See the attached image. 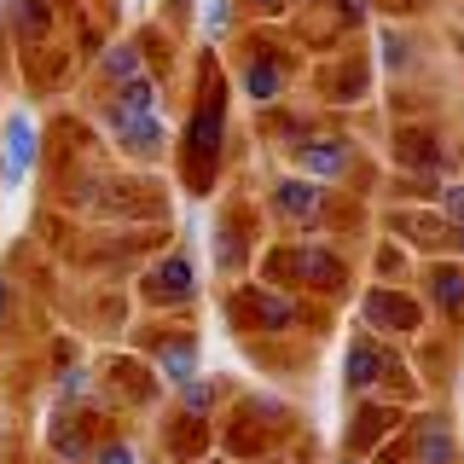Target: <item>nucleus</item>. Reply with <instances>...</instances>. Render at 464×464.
Wrapping results in <instances>:
<instances>
[{
	"mask_svg": "<svg viewBox=\"0 0 464 464\" xmlns=\"http://www.w3.org/2000/svg\"><path fill=\"white\" fill-rule=\"evenodd\" d=\"M337 6H343V18H348V24H354V18H366V0H337Z\"/></svg>",
	"mask_w": 464,
	"mask_h": 464,
	"instance_id": "a211bd4d",
	"label": "nucleus"
},
{
	"mask_svg": "<svg viewBox=\"0 0 464 464\" xmlns=\"http://www.w3.org/2000/svg\"><path fill=\"white\" fill-rule=\"evenodd\" d=\"M383 64H389V70H401V64H406V41L395 35V29L383 35Z\"/></svg>",
	"mask_w": 464,
	"mask_h": 464,
	"instance_id": "2eb2a0df",
	"label": "nucleus"
},
{
	"mask_svg": "<svg viewBox=\"0 0 464 464\" xmlns=\"http://www.w3.org/2000/svg\"><path fill=\"white\" fill-rule=\"evenodd\" d=\"M105 128L116 134V145H122L128 157H157L169 140L163 116L157 111H122V105H105Z\"/></svg>",
	"mask_w": 464,
	"mask_h": 464,
	"instance_id": "7ed1b4c3",
	"label": "nucleus"
},
{
	"mask_svg": "<svg viewBox=\"0 0 464 464\" xmlns=\"http://www.w3.org/2000/svg\"><path fill=\"white\" fill-rule=\"evenodd\" d=\"M12 24H18L24 35H41V29L53 24V0H18V6H12Z\"/></svg>",
	"mask_w": 464,
	"mask_h": 464,
	"instance_id": "9d476101",
	"label": "nucleus"
},
{
	"mask_svg": "<svg viewBox=\"0 0 464 464\" xmlns=\"http://www.w3.org/2000/svg\"><path fill=\"white\" fill-rule=\"evenodd\" d=\"M279 87H285V70L273 64V58H250V64H244V93H250L256 105L279 99Z\"/></svg>",
	"mask_w": 464,
	"mask_h": 464,
	"instance_id": "6e6552de",
	"label": "nucleus"
},
{
	"mask_svg": "<svg viewBox=\"0 0 464 464\" xmlns=\"http://www.w3.org/2000/svg\"><path fill=\"white\" fill-rule=\"evenodd\" d=\"M250 6H256V12H279L285 0H250Z\"/></svg>",
	"mask_w": 464,
	"mask_h": 464,
	"instance_id": "aec40b11",
	"label": "nucleus"
},
{
	"mask_svg": "<svg viewBox=\"0 0 464 464\" xmlns=\"http://www.w3.org/2000/svg\"><path fill=\"white\" fill-rule=\"evenodd\" d=\"M0 145H6V157H0V186H6V192H18V186L29 180V169H35V157H41L35 116H29V111H12L6 128H0Z\"/></svg>",
	"mask_w": 464,
	"mask_h": 464,
	"instance_id": "f257e3e1",
	"label": "nucleus"
},
{
	"mask_svg": "<svg viewBox=\"0 0 464 464\" xmlns=\"http://www.w3.org/2000/svg\"><path fill=\"white\" fill-rule=\"evenodd\" d=\"M174 6H192V0H174Z\"/></svg>",
	"mask_w": 464,
	"mask_h": 464,
	"instance_id": "412c9836",
	"label": "nucleus"
},
{
	"mask_svg": "<svg viewBox=\"0 0 464 464\" xmlns=\"http://www.w3.org/2000/svg\"><path fill=\"white\" fill-rule=\"evenodd\" d=\"M93 464H140V459H134V447H128V441H105L93 453Z\"/></svg>",
	"mask_w": 464,
	"mask_h": 464,
	"instance_id": "4468645a",
	"label": "nucleus"
},
{
	"mask_svg": "<svg viewBox=\"0 0 464 464\" xmlns=\"http://www.w3.org/2000/svg\"><path fill=\"white\" fill-rule=\"evenodd\" d=\"M447 215L464 227V186H447Z\"/></svg>",
	"mask_w": 464,
	"mask_h": 464,
	"instance_id": "f3484780",
	"label": "nucleus"
},
{
	"mask_svg": "<svg viewBox=\"0 0 464 464\" xmlns=\"http://www.w3.org/2000/svg\"><path fill=\"white\" fill-rule=\"evenodd\" d=\"M435 296H441V308H459V302H464V279H459V273H435Z\"/></svg>",
	"mask_w": 464,
	"mask_h": 464,
	"instance_id": "ddd939ff",
	"label": "nucleus"
},
{
	"mask_svg": "<svg viewBox=\"0 0 464 464\" xmlns=\"http://www.w3.org/2000/svg\"><path fill=\"white\" fill-rule=\"evenodd\" d=\"M157 366H163V377L174 389H186L198 377V343H163L157 348Z\"/></svg>",
	"mask_w": 464,
	"mask_h": 464,
	"instance_id": "0eeeda50",
	"label": "nucleus"
},
{
	"mask_svg": "<svg viewBox=\"0 0 464 464\" xmlns=\"http://www.w3.org/2000/svg\"><path fill=\"white\" fill-rule=\"evenodd\" d=\"M6 308H12V285L0 279V319H6Z\"/></svg>",
	"mask_w": 464,
	"mask_h": 464,
	"instance_id": "6ab92c4d",
	"label": "nucleus"
},
{
	"mask_svg": "<svg viewBox=\"0 0 464 464\" xmlns=\"http://www.w3.org/2000/svg\"><path fill=\"white\" fill-rule=\"evenodd\" d=\"M227 24H232V0H203V35L227 41Z\"/></svg>",
	"mask_w": 464,
	"mask_h": 464,
	"instance_id": "f8f14e48",
	"label": "nucleus"
},
{
	"mask_svg": "<svg viewBox=\"0 0 464 464\" xmlns=\"http://www.w3.org/2000/svg\"><path fill=\"white\" fill-rule=\"evenodd\" d=\"M296 163L314 174V180H337V174L348 169V145L343 140H308L296 151Z\"/></svg>",
	"mask_w": 464,
	"mask_h": 464,
	"instance_id": "423d86ee",
	"label": "nucleus"
},
{
	"mask_svg": "<svg viewBox=\"0 0 464 464\" xmlns=\"http://www.w3.org/2000/svg\"><path fill=\"white\" fill-rule=\"evenodd\" d=\"M221 93H209L198 105V116L186 122V163H192V186L209 180V169H215V157H221Z\"/></svg>",
	"mask_w": 464,
	"mask_h": 464,
	"instance_id": "f03ea898",
	"label": "nucleus"
},
{
	"mask_svg": "<svg viewBox=\"0 0 464 464\" xmlns=\"http://www.w3.org/2000/svg\"><path fill=\"white\" fill-rule=\"evenodd\" d=\"M273 209L285 215V221H319V209H325V192L308 180H279L273 186Z\"/></svg>",
	"mask_w": 464,
	"mask_h": 464,
	"instance_id": "20e7f679",
	"label": "nucleus"
},
{
	"mask_svg": "<svg viewBox=\"0 0 464 464\" xmlns=\"http://www.w3.org/2000/svg\"><path fill=\"white\" fill-rule=\"evenodd\" d=\"M145 290H151V296H163V302H186L198 290V273H192V256H169L163 267L151 273V279H145Z\"/></svg>",
	"mask_w": 464,
	"mask_h": 464,
	"instance_id": "39448f33",
	"label": "nucleus"
},
{
	"mask_svg": "<svg viewBox=\"0 0 464 464\" xmlns=\"http://www.w3.org/2000/svg\"><path fill=\"white\" fill-rule=\"evenodd\" d=\"M186 406H192V412H209V383L192 377V383H186Z\"/></svg>",
	"mask_w": 464,
	"mask_h": 464,
	"instance_id": "dca6fc26",
	"label": "nucleus"
},
{
	"mask_svg": "<svg viewBox=\"0 0 464 464\" xmlns=\"http://www.w3.org/2000/svg\"><path fill=\"white\" fill-rule=\"evenodd\" d=\"M377 366H383V360H377V348H366V343H360L354 354H348V389H366L372 377H377Z\"/></svg>",
	"mask_w": 464,
	"mask_h": 464,
	"instance_id": "9b49d317",
	"label": "nucleus"
},
{
	"mask_svg": "<svg viewBox=\"0 0 464 464\" xmlns=\"http://www.w3.org/2000/svg\"><path fill=\"white\" fill-rule=\"evenodd\" d=\"M140 70H145L140 64V41H122V47H111L105 58H99V76H105L111 87H122L128 76H140Z\"/></svg>",
	"mask_w": 464,
	"mask_h": 464,
	"instance_id": "1a4fd4ad",
	"label": "nucleus"
}]
</instances>
